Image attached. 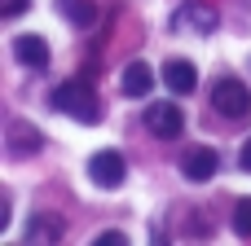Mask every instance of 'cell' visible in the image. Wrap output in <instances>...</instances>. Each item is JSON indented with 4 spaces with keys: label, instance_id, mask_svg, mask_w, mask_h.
Wrapping results in <instances>:
<instances>
[{
    "label": "cell",
    "instance_id": "11",
    "mask_svg": "<svg viewBox=\"0 0 251 246\" xmlns=\"http://www.w3.org/2000/svg\"><path fill=\"white\" fill-rule=\"evenodd\" d=\"M57 238H62V220L57 216H31L26 242H57Z\"/></svg>",
    "mask_w": 251,
    "mask_h": 246
},
{
    "label": "cell",
    "instance_id": "16",
    "mask_svg": "<svg viewBox=\"0 0 251 246\" xmlns=\"http://www.w3.org/2000/svg\"><path fill=\"white\" fill-rule=\"evenodd\" d=\"M238 163H243V172H251V136L243 141V150H238Z\"/></svg>",
    "mask_w": 251,
    "mask_h": 246
},
{
    "label": "cell",
    "instance_id": "8",
    "mask_svg": "<svg viewBox=\"0 0 251 246\" xmlns=\"http://www.w3.org/2000/svg\"><path fill=\"white\" fill-rule=\"evenodd\" d=\"M13 57H18L26 70H49V40H40V35H18V40H13Z\"/></svg>",
    "mask_w": 251,
    "mask_h": 246
},
{
    "label": "cell",
    "instance_id": "9",
    "mask_svg": "<svg viewBox=\"0 0 251 246\" xmlns=\"http://www.w3.org/2000/svg\"><path fill=\"white\" fill-rule=\"evenodd\" d=\"M150 88H154V70H150L146 62H128V70H124V92H128V97H150Z\"/></svg>",
    "mask_w": 251,
    "mask_h": 246
},
{
    "label": "cell",
    "instance_id": "3",
    "mask_svg": "<svg viewBox=\"0 0 251 246\" xmlns=\"http://www.w3.org/2000/svg\"><path fill=\"white\" fill-rule=\"evenodd\" d=\"M146 128H150L159 141H176L181 128H185V114H181L176 101H150V106H146Z\"/></svg>",
    "mask_w": 251,
    "mask_h": 246
},
{
    "label": "cell",
    "instance_id": "4",
    "mask_svg": "<svg viewBox=\"0 0 251 246\" xmlns=\"http://www.w3.org/2000/svg\"><path fill=\"white\" fill-rule=\"evenodd\" d=\"M124 176H128V163H124L119 150H97V154L88 158V180H93V185H101V189H119Z\"/></svg>",
    "mask_w": 251,
    "mask_h": 246
},
{
    "label": "cell",
    "instance_id": "6",
    "mask_svg": "<svg viewBox=\"0 0 251 246\" xmlns=\"http://www.w3.org/2000/svg\"><path fill=\"white\" fill-rule=\"evenodd\" d=\"M216 167H221V154H216L212 145H194V150H185V158H181V172H185V180H194V185L212 180Z\"/></svg>",
    "mask_w": 251,
    "mask_h": 246
},
{
    "label": "cell",
    "instance_id": "12",
    "mask_svg": "<svg viewBox=\"0 0 251 246\" xmlns=\"http://www.w3.org/2000/svg\"><path fill=\"white\" fill-rule=\"evenodd\" d=\"M62 13H66L75 26H93V22H97V4H93V0H62Z\"/></svg>",
    "mask_w": 251,
    "mask_h": 246
},
{
    "label": "cell",
    "instance_id": "2",
    "mask_svg": "<svg viewBox=\"0 0 251 246\" xmlns=\"http://www.w3.org/2000/svg\"><path fill=\"white\" fill-rule=\"evenodd\" d=\"M212 110L216 114H225V119H247L251 114V92L243 79H234V75H225V79H216L212 84Z\"/></svg>",
    "mask_w": 251,
    "mask_h": 246
},
{
    "label": "cell",
    "instance_id": "1",
    "mask_svg": "<svg viewBox=\"0 0 251 246\" xmlns=\"http://www.w3.org/2000/svg\"><path fill=\"white\" fill-rule=\"evenodd\" d=\"M53 106L62 110V114H71L75 123H101V97H97V88L88 84V79H66V84H57V92H53Z\"/></svg>",
    "mask_w": 251,
    "mask_h": 246
},
{
    "label": "cell",
    "instance_id": "14",
    "mask_svg": "<svg viewBox=\"0 0 251 246\" xmlns=\"http://www.w3.org/2000/svg\"><path fill=\"white\" fill-rule=\"evenodd\" d=\"M26 9V0H0V18H18Z\"/></svg>",
    "mask_w": 251,
    "mask_h": 246
},
{
    "label": "cell",
    "instance_id": "5",
    "mask_svg": "<svg viewBox=\"0 0 251 246\" xmlns=\"http://www.w3.org/2000/svg\"><path fill=\"white\" fill-rule=\"evenodd\" d=\"M172 26L190 31V35H212L216 31V9L203 4V0H185L176 13H172Z\"/></svg>",
    "mask_w": 251,
    "mask_h": 246
},
{
    "label": "cell",
    "instance_id": "15",
    "mask_svg": "<svg viewBox=\"0 0 251 246\" xmlns=\"http://www.w3.org/2000/svg\"><path fill=\"white\" fill-rule=\"evenodd\" d=\"M106 242H110V246H124V242H128V238H124L119 229H110V233H101V238H97V246H106Z\"/></svg>",
    "mask_w": 251,
    "mask_h": 246
},
{
    "label": "cell",
    "instance_id": "13",
    "mask_svg": "<svg viewBox=\"0 0 251 246\" xmlns=\"http://www.w3.org/2000/svg\"><path fill=\"white\" fill-rule=\"evenodd\" d=\"M229 224H234V233H238V238H251V198H243V202L234 207Z\"/></svg>",
    "mask_w": 251,
    "mask_h": 246
},
{
    "label": "cell",
    "instance_id": "7",
    "mask_svg": "<svg viewBox=\"0 0 251 246\" xmlns=\"http://www.w3.org/2000/svg\"><path fill=\"white\" fill-rule=\"evenodd\" d=\"M163 84H168V92H172V97L194 92V84H199L194 62H190V57H168V62H163Z\"/></svg>",
    "mask_w": 251,
    "mask_h": 246
},
{
    "label": "cell",
    "instance_id": "10",
    "mask_svg": "<svg viewBox=\"0 0 251 246\" xmlns=\"http://www.w3.org/2000/svg\"><path fill=\"white\" fill-rule=\"evenodd\" d=\"M4 141H9V150H13V154H35V150H40V132H35L31 123H13Z\"/></svg>",
    "mask_w": 251,
    "mask_h": 246
}]
</instances>
